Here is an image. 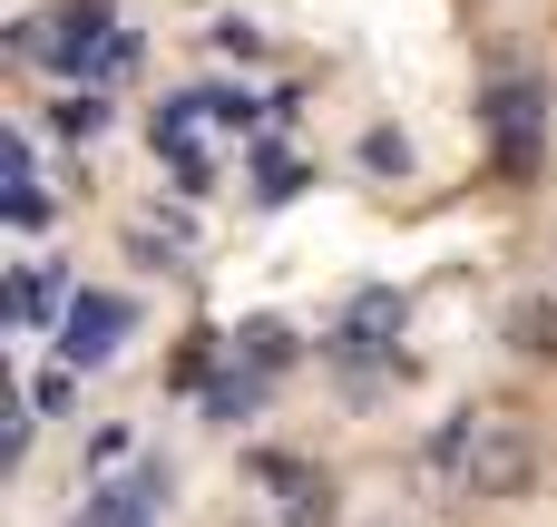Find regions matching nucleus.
Listing matches in <instances>:
<instances>
[{"label": "nucleus", "mask_w": 557, "mask_h": 527, "mask_svg": "<svg viewBox=\"0 0 557 527\" xmlns=\"http://www.w3.org/2000/svg\"><path fill=\"white\" fill-rule=\"evenodd\" d=\"M362 166H382V176H411V147H401L392 127H372V137H362Z\"/></svg>", "instance_id": "nucleus-7"}, {"label": "nucleus", "mask_w": 557, "mask_h": 527, "mask_svg": "<svg viewBox=\"0 0 557 527\" xmlns=\"http://www.w3.org/2000/svg\"><path fill=\"white\" fill-rule=\"evenodd\" d=\"M59 127H69V137H98V127H108V98H98V88H88V98H59Z\"/></svg>", "instance_id": "nucleus-6"}, {"label": "nucleus", "mask_w": 557, "mask_h": 527, "mask_svg": "<svg viewBox=\"0 0 557 527\" xmlns=\"http://www.w3.org/2000/svg\"><path fill=\"white\" fill-rule=\"evenodd\" d=\"M117 332H127V303H117V293H78V303H69V342H59V352L98 372V362H117Z\"/></svg>", "instance_id": "nucleus-3"}, {"label": "nucleus", "mask_w": 557, "mask_h": 527, "mask_svg": "<svg viewBox=\"0 0 557 527\" xmlns=\"http://www.w3.org/2000/svg\"><path fill=\"white\" fill-rule=\"evenodd\" d=\"M235 352H255V362L274 372V362H294V332H284V323H245V332H235Z\"/></svg>", "instance_id": "nucleus-5"}, {"label": "nucleus", "mask_w": 557, "mask_h": 527, "mask_svg": "<svg viewBox=\"0 0 557 527\" xmlns=\"http://www.w3.org/2000/svg\"><path fill=\"white\" fill-rule=\"evenodd\" d=\"M539 108H548V88H539V78H499V88L480 98V127L499 137V166H509V176H529V166H539Z\"/></svg>", "instance_id": "nucleus-2"}, {"label": "nucleus", "mask_w": 557, "mask_h": 527, "mask_svg": "<svg viewBox=\"0 0 557 527\" xmlns=\"http://www.w3.org/2000/svg\"><path fill=\"white\" fill-rule=\"evenodd\" d=\"M460 489L470 499H529L539 489V430L509 421V411H490L480 440H470V460H460Z\"/></svg>", "instance_id": "nucleus-1"}, {"label": "nucleus", "mask_w": 557, "mask_h": 527, "mask_svg": "<svg viewBox=\"0 0 557 527\" xmlns=\"http://www.w3.org/2000/svg\"><path fill=\"white\" fill-rule=\"evenodd\" d=\"M294 527H333V489L304 479V489H294Z\"/></svg>", "instance_id": "nucleus-8"}, {"label": "nucleus", "mask_w": 557, "mask_h": 527, "mask_svg": "<svg viewBox=\"0 0 557 527\" xmlns=\"http://www.w3.org/2000/svg\"><path fill=\"white\" fill-rule=\"evenodd\" d=\"M509 342H519L529 362H557V303H548V293H529V303H509Z\"/></svg>", "instance_id": "nucleus-4"}]
</instances>
